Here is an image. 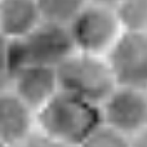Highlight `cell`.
Segmentation results:
<instances>
[{
  "mask_svg": "<svg viewBox=\"0 0 147 147\" xmlns=\"http://www.w3.org/2000/svg\"><path fill=\"white\" fill-rule=\"evenodd\" d=\"M101 124L99 105L61 89L36 112V130L69 147H79Z\"/></svg>",
  "mask_w": 147,
  "mask_h": 147,
  "instance_id": "6da1fadb",
  "label": "cell"
},
{
  "mask_svg": "<svg viewBox=\"0 0 147 147\" xmlns=\"http://www.w3.org/2000/svg\"><path fill=\"white\" fill-rule=\"evenodd\" d=\"M74 52L67 25L45 20L23 38L10 40L13 72L27 65L58 69Z\"/></svg>",
  "mask_w": 147,
  "mask_h": 147,
  "instance_id": "7a4b0ae2",
  "label": "cell"
},
{
  "mask_svg": "<svg viewBox=\"0 0 147 147\" xmlns=\"http://www.w3.org/2000/svg\"><path fill=\"white\" fill-rule=\"evenodd\" d=\"M59 89L101 106L116 86L107 57L75 51L57 69Z\"/></svg>",
  "mask_w": 147,
  "mask_h": 147,
  "instance_id": "3957f363",
  "label": "cell"
},
{
  "mask_svg": "<svg viewBox=\"0 0 147 147\" xmlns=\"http://www.w3.org/2000/svg\"><path fill=\"white\" fill-rule=\"evenodd\" d=\"M75 51L107 57L124 30L114 7L89 1L67 25Z\"/></svg>",
  "mask_w": 147,
  "mask_h": 147,
  "instance_id": "277c9868",
  "label": "cell"
},
{
  "mask_svg": "<svg viewBox=\"0 0 147 147\" xmlns=\"http://www.w3.org/2000/svg\"><path fill=\"white\" fill-rule=\"evenodd\" d=\"M99 107L102 123L129 138L147 128V90L116 85Z\"/></svg>",
  "mask_w": 147,
  "mask_h": 147,
  "instance_id": "5b68a950",
  "label": "cell"
},
{
  "mask_svg": "<svg viewBox=\"0 0 147 147\" xmlns=\"http://www.w3.org/2000/svg\"><path fill=\"white\" fill-rule=\"evenodd\" d=\"M107 61L116 85L147 90V32H124Z\"/></svg>",
  "mask_w": 147,
  "mask_h": 147,
  "instance_id": "8992f818",
  "label": "cell"
},
{
  "mask_svg": "<svg viewBox=\"0 0 147 147\" xmlns=\"http://www.w3.org/2000/svg\"><path fill=\"white\" fill-rule=\"evenodd\" d=\"M9 89L38 112L59 90L57 69L34 65L18 67L12 75Z\"/></svg>",
  "mask_w": 147,
  "mask_h": 147,
  "instance_id": "52a82bcc",
  "label": "cell"
},
{
  "mask_svg": "<svg viewBox=\"0 0 147 147\" xmlns=\"http://www.w3.org/2000/svg\"><path fill=\"white\" fill-rule=\"evenodd\" d=\"M36 130V112L9 88L0 90V142L18 147Z\"/></svg>",
  "mask_w": 147,
  "mask_h": 147,
  "instance_id": "ba28073f",
  "label": "cell"
},
{
  "mask_svg": "<svg viewBox=\"0 0 147 147\" xmlns=\"http://www.w3.org/2000/svg\"><path fill=\"white\" fill-rule=\"evenodd\" d=\"M43 21L36 0H0V35L17 40Z\"/></svg>",
  "mask_w": 147,
  "mask_h": 147,
  "instance_id": "9c48e42d",
  "label": "cell"
},
{
  "mask_svg": "<svg viewBox=\"0 0 147 147\" xmlns=\"http://www.w3.org/2000/svg\"><path fill=\"white\" fill-rule=\"evenodd\" d=\"M114 8L124 32H147V0H121Z\"/></svg>",
  "mask_w": 147,
  "mask_h": 147,
  "instance_id": "30bf717a",
  "label": "cell"
},
{
  "mask_svg": "<svg viewBox=\"0 0 147 147\" xmlns=\"http://www.w3.org/2000/svg\"><path fill=\"white\" fill-rule=\"evenodd\" d=\"M45 21L69 25L90 0H36Z\"/></svg>",
  "mask_w": 147,
  "mask_h": 147,
  "instance_id": "8fae6325",
  "label": "cell"
},
{
  "mask_svg": "<svg viewBox=\"0 0 147 147\" xmlns=\"http://www.w3.org/2000/svg\"><path fill=\"white\" fill-rule=\"evenodd\" d=\"M79 147H130V138L102 123Z\"/></svg>",
  "mask_w": 147,
  "mask_h": 147,
  "instance_id": "7c38bea8",
  "label": "cell"
},
{
  "mask_svg": "<svg viewBox=\"0 0 147 147\" xmlns=\"http://www.w3.org/2000/svg\"><path fill=\"white\" fill-rule=\"evenodd\" d=\"M13 75L10 40L0 35V90L9 88Z\"/></svg>",
  "mask_w": 147,
  "mask_h": 147,
  "instance_id": "4fadbf2b",
  "label": "cell"
},
{
  "mask_svg": "<svg viewBox=\"0 0 147 147\" xmlns=\"http://www.w3.org/2000/svg\"><path fill=\"white\" fill-rule=\"evenodd\" d=\"M18 147H69V146L57 142V141L47 137L43 133L35 130V133H32L25 142L21 143Z\"/></svg>",
  "mask_w": 147,
  "mask_h": 147,
  "instance_id": "5bb4252c",
  "label": "cell"
},
{
  "mask_svg": "<svg viewBox=\"0 0 147 147\" xmlns=\"http://www.w3.org/2000/svg\"><path fill=\"white\" fill-rule=\"evenodd\" d=\"M130 147H147V128L130 138Z\"/></svg>",
  "mask_w": 147,
  "mask_h": 147,
  "instance_id": "9a60e30c",
  "label": "cell"
},
{
  "mask_svg": "<svg viewBox=\"0 0 147 147\" xmlns=\"http://www.w3.org/2000/svg\"><path fill=\"white\" fill-rule=\"evenodd\" d=\"M90 1L99 3V4H103V5H109V7H116L121 0H90Z\"/></svg>",
  "mask_w": 147,
  "mask_h": 147,
  "instance_id": "2e32d148",
  "label": "cell"
},
{
  "mask_svg": "<svg viewBox=\"0 0 147 147\" xmlns=\"http://www.w3.org/2000/svg\"><path fill=\"white\" fill-rule=\"evenodd\" d=\"M0 147H14V146H10V145H7V143L0 142Z\"/></svg>",
  "mask_w": 147,
  "mask_h": 147,
  "instance_id": "e0dca14e",
  "label": "cell"
}]
</instances>
